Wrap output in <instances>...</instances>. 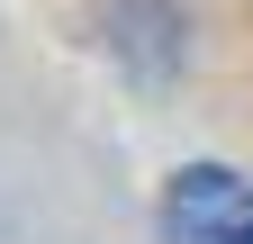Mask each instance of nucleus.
<instances>
[{
	"label": "nucleus",
	"instance_id": "f257e3e1",
	"mask_svg": "<svg viewBox=\"0 0 253 244\" xmlns=\"http://www.w3.org/2000/svg\"><path fill=\"white\" fill-rule=\"evenodd\" d=\"M163 244H253V181L226 163H181L163 181Z\"/></svg>",
	"mask_w": 253,
	"mask_h": 244
}]
</instances>
